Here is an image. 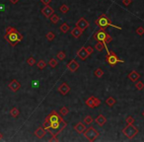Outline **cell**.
<instances>
[{"label": "cell", "instance_id": "cell-1", "mask_svg": "<svg viewBox=\"0 0 144 142\" xmlns=\"http://www.w3.org/2000/svg\"><path fill=\"white\" fill-rule=\"evenodd\" d=\"M5 41H7V43L11 44L12 46H15L23 40V35L21 33H19L15 28L13 27H7L5 36H4Z\"/></svg>", "mask_w": 144, "mask_h": 142}, {"label": "cell", "instance_id": "cell-2", "mask_svg": "<svg viewBox=\"0 0 144 142\" xmlns=\"http://www.w3.org/2000/svg\"><path fill=\"white\" fill-rule=\"evenodd\" d=\"M95 24L98 27H100V29H105V30H106L108 27H114V28H116V29L121 30L120 27L117 26V25H114V24L112 23L111 19H110L106 14L100 15L99 17H98V19L95 21Z\"/></svg>", "mask_w": 144, "mask_h": 142}, {"label": "cell", "instance_id": "cell-3", "mask_svg": "<svg viewBox=\"0 0 144 142\" xmlns=\"http://www.w3.org/2000/svg\"><path fill=\"white\" fill-rule=\"evenodd\" d=\"M138 133V128L133 124H127L122 129V134L128 139H133Z\"/></svg>", "mask_w": 144, "mask_h": 142}, {"label": "cell", "instance_id": "cell-4", "mask_svg": "<svg viewBox=\"0 0 144 142\" xmlns=\"http://www.w3.org/2000/svg\"><path fill=\"white\" fill-rule=\"evenodd\" d=\"M83 134L86 137V139H88L89 141L93 142L98 138V136L100 135V132L97 129H95L93 126H90V127L86 128V130L83 132Z\"/></svg>", "mask_w": 144, "mask_h": 142}, {"label": "cell", "instance_id": "cell-5", "mask_svg": "<svg viewBox=\"0 0 144 142\" xmlns=\"http://www.w3.org/2000/svg\"><path fill=\"white\" fill-rule=\"evenodd\" d=\"M107 52L108 53H107V56H106V60H107V62H108L111 66H115L117 63H122V62H124L123 59L118 58V56H117L114 51L107 50Z\"/></svg>", "mask_w": 144, "mask_h": 142}, {"label": "cell", "instance_id": "cell-6", "mask_svg": "<svg viewBox=\"0 0 144 142\" xmlns=\"http://www.w3.org/2000/svg\"><path fill=\"white\" fill-rule=\"evenodd\" d=\"M107 36H108V33L106 32L105 29H100L99 31H97V32L94 33L93 39L96 40L97 42H104L106 40Z\"/></svg>", "mask_w": 144, "mask_h": 142}, {"label": "cell", "instance_id": "cell-7", "mask_svg": "<svg viewBox=\"0 0 144 142\" xmlns=\"http://www.w3.org/2000/svg\"><path fill=\"white\" fill-rule=\"evenodd\" d=\"M85 104L87 105V106H89L91 109H94V108H97V106H99L101 105V100L98 99V98L94 97V96H92L88 100H86Z\"/></svg>", "mask_w": 144, "mask_h": 142}, {"label": "cell", "instance_id": "cell-8", "mask_svg": "<svg viewBox=\"0 0 144 142\" xmlns=\"http://www.w3.org/2000/svg\"><path fill=\"white\" fill-rule=\"evenodd\" d=\"M47 117H48V119H49L50 122H53V121H62L63 120L61 115H58L57 112H55V111H52L50 113V115H47Z\"/></svg>", "mask_w": 144, "mask_h": 142}, {"label": "cell", "instance_id": "cell-9", "mask_svg": "<svg viewBox=\"0 0 144 142\" xmlns=\"http://www.w3.org/2000/svg\"><path fill=\"white\" fill-rule=\"evenodd\" d=\"M76 27H78L80 30H82L83 32L89 27V23H88V21L85 19V18H80L78 21H77V23H76Z\"/></svg>", "mask_w": 144, "mask_h": 142}, {"label": "cell", "instance_id": "cell-10", "mask_svg": "<svg viewBox=\"0 0 144 142\" xmlns=\"http://www.w3.org/2000/svg\"><path fill=\"white\" fill-rule=\"evenodd\" d=\"M77 56H78V58L81 59V60H86V59L90 56V54H89L88 51L86 50V47L82 46L81 48L77 51Z\"/></svg>", "mask_w": 144, "mask_h": 142}, {"label": "cell", "instance_id": "cell-11", "mask_svg": "<svg viewBox=\"0 0 144 142\" xmlns=\"http://www.w3.org/2000/svg\"><path fill=\"white\" fill-rule=\"evenodd\" d=\"M42 13L45 18H49L54 13V9L50 7L49 5H45V7L42 9Z\"/></svg>", "mask_w": 144, "mask_h": 142}, {"label": "cell", "instance_id": "cell-12", "mask_svg": "<svg viewBox=\"0 0 144 142\" xmlns=\"http://www.w3.org/2000/svg\"><path fill=\"white\" fill-rule=\"evenodd\" d=\"M8 87H9V89L12 92H17V91H19V89L21 88V84H20V82L18 80L14 79L9 83Z\"/></svg>", "mask_w": 144, "mask_h": 142}, {"label": "cell", "instance_id": "cell-13", "mask_svg": "<svg viewBox=\"0 0 144 142\" xmlns=\"http://www.w3.org/2000/svg\"><path fill=\"white\" fill-rule=\"evenodd\" d=\"M58 92L63 95V96H65L66 94H68L69 92H70V87H69V85L67 84V83H62L59 87H58Z\"/></svg>", "mask_w": 144, "mask_h": 142}, {"label": "cell", "instance_id": "cell-14", "mask_svg": "<svg viewBox=\"0 0 144 142\" xmlns=\"http://www.w3.org/2000/svg\"><path fill=\"white\" fill-rule=\"evenodd\" d=\"M67 68L71 72H76L79 68V63L76 61L75 59H72L71 61L67 64Z\"/></svg>", "mask_w": 144, "mask_h": 142}, {"label": "cell", "instance_id": "cell-15", "mask_svg": "<svg viewBox=\"0 0 144 142\" xmlns=\"http://www.w3.org/2000/svg\"><path fill=\"white\" fill-rule=\"evenodd\" d=\"M45 133H46V130L44 126H41V127H38L35 131V136L39 139H42L43 137H45Z\"/></svg>", "mask_w": 144, "mask_h": 142}, {"label": "cell", "instance_id": "cell-16", "mask_svg": "<svg viewBox=\"0 0 144 142\" xmlns=\"http://www.w3.org/2000/svg\"><path fill=\"white\" fill-rule=\"evenodd\" d=\"M127 77H128V79L130 80L131 82H137V80L140 78V74H139L137 71L133 70L128 74V76H127Z\"/></svg>", "mask_w": 144, "mask_h": 142}, {"label": "cell", "instance_id": "cell-17", "mask_svg": "<svg viewBox=\"0 0 144 142\" xmlns=\"http://www.w3.org/2000/svg\"><path fill=\"white\" fill-rule=\"evenodd\" d=\"M82 34H83V31L80 30L78 27H74V28L71 30V35H72V37H73V38H75V39L80 38Z\"/></svg>", "mask_w": 144, "mask_h": 142}, {"label": "cell", "instance_id": "cell-18", "mask_svg": "<svg viewBox=\"0 0 144 142\" xmlns=\"http://www.w3.org/2000/svg\"><path fill=\"white\" fill-rule=\"evenodd\" d=\"M86 128H87V127H86L85 123H82V122H78V123L74 126V129L79 133V134H82V133L86 130Z\"/></svg>", "mask_w": 144, "mask_h": 142}, {"label": "cell", "instance_id": "cell-19", "mask_svg": "<svg viewBox=\"0 0 144 142\" xmlns=\"http://www.w3.org/2000/svg\"><path fill=\"white\" fill-rule=\"evenodd\" d=\"M95 122L100 125V126H103L104 124L107 122V118H106V116L103 115H98L97 117H96V119H95Z\"/></svg>", "mask_w": 144, "mask_h": 142}, {"label": "cell", "instance_id": "cell-20", "mask_svg": "<svg viewBox=\"0 0 144 142\" xmlns=\"http://www.w3.org/2000/svg\"><path fill=\"white\" fill-rule=\"evenodd\" d=\"M95 48H96V50L97 51H99V52H102L103 50H104V48H105V45L103 44V42H97V44L95 45Z\"/></svg>", "mask_w": 144, "mask_h": 142}, {"label": "cell", "instance_id": "cell-21", "mask_svg": "<svg viewBox=\"0 0 144 142\" xmlns=\"http://www.w3.org/2000/svg\"><path fill=\"white\" fill-rule=\"evenodd\" d=\"M69 30H70V26H69L67 23H63L62 25L60 26V31H61L62 33H64V34H66Z\"/></svg>", "mask_w": 144, "mask_h": 142}, {"label": "cell", "instance_id": "cell-22", "mask_svg": "<svg viewBox=\"0 0 144 142\" xmlns=\"http://www.w3.org/2000/svg\"><path fill=\"white\" fill-rule=\"evenodd\" d=\"M45 38H46V40L47 41H49V42H51V41H53L54 39H55V34H54L53 32H47L46 33V35H45Z\"/></svg>", "mask_w": 144, "mask_h": 142}, {"label": "cell", "instance_id": "cell-23", "mask_svg": "<svg viewBox=\"0 0 144 142\" xmlns=\"http://www.w3.org/2000/svg\"><path fill=\"white\" fill-rule=\"evenodd\" d=\"M94 75L97 78H102L103 75H104V71L102 70L101 68H97V69H95V71H94Z\"/></svg>", "mask_w": 144, "mask_h": 142}, {"label": "cell", "instance_id": "cell-24", "mask_svg": "<svg viewBox=\"0 0 144 142\" xmlns=\"http://www.w3.org/2000/svg\"><path fill=\"white\" fill-rule=\"evenodd\" d=\"M106 104H107L109 106H114L115 104H116V100L113 97H109L108 99L106 100Z\"/></svg>", "mask_w": 144, "mask_h": 142}, {"label": "cell", "instance_id": "cell-25", "mask_svg": "<svg viewBox=\"0 0 144 142\" xmlns=\"http://www.w3.org/2000/svg\"><path fill=\"white\" fill-rule=\"evenodd\" d=\"M10 115H12L13 117H17L20 115V111H19L17 108H13L11 111H10Z\"/></svg>", "mask_w": 144, "mask_h": 142}, {"label": "cell", "instance_id": "cell-26", "mask_svg": "<svg viewBox=\"0 0 144 142\" xmlns=\"http://www.w3.org/2000/svg\"><path fill=\"white\" fill-rule=\"evenodd\" d=\"M37 65H38V68H39V69L43 70V69H45V66H46V62H45V60H43V59H41L40 61L37 63Z\"/></svg>", "mask_w": 144, "mask_h": 142}, {"label": "cell", "instance_id": "cell-27", "mask_svg": "<svg viewBox=\"0 0 144 142\" xmlns=\"http://www.w3.org/2000/svg\"><path fill=\"white\" fill-rule=\"evenodd\" d=\"M49 19H50V22H51V23L56 24V23H58V21H59V16L53 13V14H52V15L49 17Z\"/></svg>", "mask_w": 144, "mask_h": 142}, {"label": "cell", "instance_id": "cell-28", "mask_svg": "<svg viewBox=\"0 0 144 142\" xmlns=\"http://www.w3.org/2000/svg\"><path fill=\"white\" fill-rule=\"evenodd\" d=\"M60 122H61V121H53V122H50V128H51V129H59V128H60Z\"/></svg>", "mask_w": 144, "mask_h": 142}, {"label": "cell", "instance_id": "cell-29", "mask_svg": "<svg viewBox=\"0 0 144 142\" xmlns=\"http://www.w3.org/2000/svg\"><path fill=\"white\" fill-rule=\"evenodd\" d=\"M57 64H58V62H57V59H55V58H51V59H49V61H48V65H49L51 68L56 67Z\"/></svg>", "mask_w": 144, "mask_h": 142}, {"label": "cell", "instance_id": "cell-30", "mask_svg": "<svg viewBox=\"0 0 144 142\" xmlns=\"http://www.w3.org/2000/svg\"><path fill=\"white\" fill-rule=\"evenodd\" d=\"M66 125H67V122H66V121H65V120L63 119L62 121L60 122V128H59V129L57 130V132H56V133H54V134H56V135H58V133H59V132H61V131H62L63 129H64V128L66 127Z\"/></svg>", "mask_w": 144, "mask_h": 142}, {"label": "cell", "instance_id": "cell-31", "mask_svg": "<svg viewBox=\"0 0 144 142\" xmlns=\"http://www.w3.org/2000/svg\"><path fill=\"white\" fill-rule=\"evenodd\" d=\"M68 113H69V109H68V108H66V106H62V108L60 109V111H59V114L62 115V116L66 115Z\"/></svg>", "mask_w": 144, "mask_h": 142}, {"label": "cell", "instance_id": "cell-32", "mask_svg": "<svg viewBox=\"0 0 144 142\" xmlns=\"http://www.w3.org/2000/svg\"><path fill=\"white\" fill-rule=\"evenodd\" d=\"M59 10H60V12H61V13H63V14H66V13L69 11V7H68L67 5L63 4V5H61V6L59 7Z\"/></svg>", "mask_w": 144, "mask_h": 142}, {"label": "cell", "instance_id": "cell-33", "mask_svg": "<svg viewBox=\"0 0 144 142\" xmlns=\"http://www.w3.org/2000/svg\"><path fill=\"white\" fill-rule=\"evenodd\" d=\"M135 88L137 89V90H139V91H141L144 88V83L141 82V81H137L136 84H135Z\"/></svg>", "mask_w": 144, "mask_h": 142}, {"label": "cell", "instance_id": "cell-34", "mask_svg": "<svg viewBox=\"0 0 144 142\" xmlns=\"http://www.w3.org/2000/svg\"><path fill=\"white\" fill-rule=\"evenodd\" d=\"M27 63L30 65V66H33V65H35L36 64V59H35V57H33V56H30L29 58L27 59Z\"/></svg>", "mask_w": 144, "mask_h": 142}, {"label": "cell", "instance_id": "cell-35", "mask_svg": "<svg viewBox=\"0 0 144 142\" xmlns=\"http://www.w3.org/2000/svg\"><path fill=\"white\" fill-rule=\"evenodd\" d=\"M84 122L87 124H91L94 122V119H93V117H92L91 115H87V116L84 118Z\"/></svg>", "mask_w": 144, "mask_h": 142}, {"label": "cell", "instance_id": "cell-36", "mask_svg": "<svg viewBox=\"0 0 144 142\" xmlns=\"http://www.w3.org/2000/svg\"><path fill=\"white\" fill-rule=\"evenodd\" d=\"M125 121H126V123H127V124H133L135 122V119L133 118V116L128 115V116L126 117Z\"/></svg>", "mask_w": 144, "mask_h": 142}, {"label": "cell", "instance_id": "cell-37", "mask_svg": "<svg viewBox=\"0 0 144 142\" xmlns=\"http://www.w3.org/2000/svg\"><path fill=\"white\" fill-rule=\"evenodd\" d=\"M56 57H57L58 60H63L66 57V55H65V53L63 52V51H59V52L56 54Z\"/></svg>", "mask_w": 144, "mask_h": 142}, {"label": "cell", "instance_id": "cell-38", "mask_svg": "<svg viewBox=\"0 0 144 142\" xmlns=\"http://www.w3.org/2000/svg\"><path fill=\"white\" fill-rule=\"evenodd\" d=\"M135 33L138 36H143L144 35V28L143 27H138L135 31Z\"/></svg>", "mask_w": 144, "mask_h": 142}, {"label": "cell", "instance_id": "cell-39", "mask_svg": "<svg viewBox=\"0 0 144 142\" xmlns=\"http://www.w3.org/2000/svg\"><path fill=\"white\" fill-rule=\"evenodd\" d=\"M131 2H132V0H122V4L124 6H129L131 4Z\"/></svg>", "mask_w": 144, "mask_h": 142}, {"label": "cell", "instance_id": "cell-40", "mask_svg": "<svg viewBox=\"0 0 144 142\" xmlns=\"http://www.w3.org/2000/svg\"><path fill=\"white\" fill-rule=\"evenodd\" d=\"M86 50L88 51V53H89V54H92V53H93V51H94V48H93L92 46H90V45H89V46H87V47H86Z\"/></svg>", "mask_w": 144, "mask_h": 142}, {"label": "cell", "instance_id": "cell-41", "mask_svg": "<svg viewBox=\"0 0 144 142\" xmlns=\"http://www.w3.org/2000/svg\"><path fill=\"white\" fill-rule=\"evenodd\" d=\"M6 5L5 4H0V12H4V11H6Z\"/></svg>", "mask_w": 144, "mask_h": 142}, {"label": "cell", "instance_id": "cell-42", "mask_svg": "<svg viewBox=\"0 0 144 142\" xmlns=\"http://www.w3.org/2000/svg\"><path fill=\"white\" fill-rule=\"evenodd\" d=\"M41 2L43 4H45V5H49L50 2H51V0H41Z\"/></svg>", "mask_w": 144, "mask_h": 142}, {"label": "cell", "instance_id": "cell-43", "mask_svg": "<svg viewBox=\"0 0 144 142\" xmlns=\"http://www.w3.org/2000/svg\"><path fill=\"white\" fill-rule=\"evenodd\" d=\"M9 1L11 2V3H13V4H16V3L18 2L19 0H9Z\"/></svg>", "mask_w": 144, "mask_h": 142}, {"label": "cell", "instance_id": "cell-44", "mask_svg": "<svg viewBox=\"0 0 144 142\" xmlns=\"http://www.w3.org/2000/svg\"><path fill=\"white\" fill-rule=\"evenodd\" d=\"M2 139V134H1V132H0V140Z\"/></svg>", "mask_w": 144, "mask_h": 142}, {"label": "cell", "instance_id": "cell-45", "mask_svg": "<svg viewBox=\"0 0 144 142\" xmlns=\"http://www.w3.org/2000/svg\"><path fill=\"white\" fill-rule=\"evenodd\" d=\"M142 116H143V117H144V111H143V112H142Z\"/></svg>", "mask_w": 144, "mask_h": 142}]
</instances>
